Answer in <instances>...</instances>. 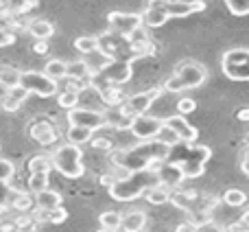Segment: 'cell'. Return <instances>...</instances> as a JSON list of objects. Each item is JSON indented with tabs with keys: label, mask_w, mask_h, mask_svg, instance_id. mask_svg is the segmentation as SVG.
<instances>
[{
	"label": "cell",
	"mask_w": 249,
	"mask_h": 232,
	"mask_svg": "<svg viewBox=\"0 0 249 232\" xmlns=\"http://www.w3.org/2000/svg\"><path fill=\"white\" fill-rule=\"evenodd\" d=\"M168 147H164L158 140H142L140 145L127 147V149H116L109 154V162L116 167V171H140L149 169L153 164L166 160Z\"/></svg>",
	"instance_id": "1"
},
{
	"label": "cell",
	"mask_w": 249,
	"mask_h": 232,
	"mask_svg": "<svg viewBox=\"0 0 249 232\" xmlns=\"http://www.w3.org/2000/svg\"><path fill=\"white\" fill-rule=\"evenodd\" d=\"M212 158L210 147L195 145V142H177L175 147H168L166 160L181 169L186 180L201 177L206 171V162Z\"/></svg>",
	"instance_id": "2"
},
{
	"label": "cell",
	"mask_w": 249,
	"mask_h": 232,
	"mask_svg": "<svg viewBox=\"0 0 249 232\" xmlns=\"http://www.w3.org/2000/svg\"><path fill=\"white\" fill-rule=\"evenodd\" d=\"M151 186H158V175H155L153 167L124 173L112 186H107V191L109 197L116 199V202H133L140 195H144Z\"/></svg>",
	"instance_id": "3"
},
{
	"label": "cell",
	"mask_w": 249,
	"mask_h": 232,
	"mask_svg": "<svg viewBox=\"0 0 249 232\" xmlns=\"http://www.w3.org/2000/svg\"><path fill=\"white\" fill-rule=\"evenodd\" d=\"M208 79V70L203 64L195 59H184L175 66V73L164 81L162 90L164 92H184V90H195V88L203 86Z\"/></svg>",
	"instance_id": "4"
},
{
	"label": "cell",
	"mask_w": 249,
	"mask_h": 232,
	"mask_svg": "<svg viewBox=\"0 0 249 232\" xmlns=\"http://www.w3.org/2000/svg\"><path fill=\"white\" fill-rule=\"evenodd\" d=\"M51 162H53V169L61 173V175L70 177V180H77L86 173V167H83V151L79 149L77 145H66L57 147V151L51 154Z\"/></svg>",
	"instance_id": "5"
},
{
	"label": "cell",
	"mask_w": 249,
	"mask_h": 232,
	"mask_svg": "<svg viewBox=\"0 0 249 232\" xmlns=\"http://www.w3.org/2000/svg\"><path fill=\"white\" fill-rule=\"evenodd\" d=\"M221 68L223 75L232 81H247L249 79V51L245 46L225 51L223 59H221Z\"/></svg>",
	"instance_id": "6"
},
{
	"label": "cell",
	"mask_w": 249,
	"mask_h": 232,
	"mask_svg": "<svg viewBox=\"0 0 249 232\" xmlns=\"http://www.w3.org/2000/svg\"><path fill=\"white\" fill-rule=\"evenodd\" d=\"M162 92H164L162 86H155V88H149V90H144V92H136V95H131V97H124V101L118 105V114L129 116V118L146 114V110L155 103V99L162 97Z\"/></svg>",
	"instance_id": "7"
},
{
	"label": "cell",
	"mask_w": 249,
	"mask_h": 232,
	"mask_svg": "<svg viewBox=\"0 0 249 232\" xmlns=\"http://www.w3.org/2000/svg\"><path fill=\"white\" fill-rule=\"evenodd\" d=\"M20 88L26 95H37V97H55L57 95V81L48 79L39 70H24L20 75Z\"/></svg>",
	"instance_id": "8"
},
{
	"label": "cell",
	"mask_w": 249,
	"mask_h": 232,
	"mask_svg": "<svg viewBox=\"0 0 249 232\" xmlns=\"http://www.w3.org/2000/svg\"><path fill=\"white\" fill-rule=\"evenodd\" d=\"M146 7H160L164 9L168 18H186L190 13L206 11L203 0H146Z\"/></svg>",
	"instance_id": "9"
},
{
	"label": "cell",
	"mask_w": 249,
	"mask_h": 232,
	"mask_svg": "<svg viewBox=\"0 0 249 232\" xmlns=\"http://www.w3.org/2000/svg\"><path fill=\"white\" fill-rule=\"evenodd\" d=\"M68 125H79V127H88L92 132L103 129L109 125V116L101 110H88V108H72L68 110Z\"/></svg>",
	"instance_id": "10"
},
{
	"label": "cell",
	"mask_w": 249,
	"mask_h": 232,
	"mask_svg": "<svg viewBox=\"0 0 249 232\" xmlns=\"http://www.w3.org/2000/svg\"><path fill=\"white\" fill-rule=\"evenodd\" d=\"M162 127H164V118H160V116L140 114V116H133L131 118L129 132L142 142V140H155V136L160 134Z\"/></svg>",
	"instance_id": "11"
},
{
	"label": "cell",
	"mask_w": 249,
	"mask_h": 232,
	"mask_svg": "<svg viewBox=\"0 0 249 232\" xmlns=\"http://www.w3.org/2000/svg\"><path fill=\"white\" fill-rule=\"evenodd\" d=\"M107 24H109V31H112V33L127 38L129 33H133L136 29L142 26V16L140 13H127V11H109Z\"/></svg>",
	"instance_id": "12"
},
{
	"label": "cell",
	"mask_w": 249,
	"mask_h": 232,
	"mask_svg": "<svg viewBox=\"0 0 249 232\" xmlns=\"http://www.w3.org/2000/svg\"><path fill=\"white\" fill-rule=\"evenodd\" d=\"M153 169H155V175H158V184L164 186V189H168V191L179 189L181 182L186 180L181 169L177 167V164L168 162V160H162V162L153 164Z\"/></svg>",
	"instance_id": "13"
},
{
	"label": "cell",
	"mask_w": 249,
	"mask_h": 232,
	"mask_svg": "<svg viewBox=\"0 0 249 232\" xmlns=\"http://www.w3.org/2000/svg\"><path fill=\"white\" fill-rule=\"evenodd\" d=\"M29 134H31V138H33L35 142H39V145H44V147L55 145L57 136H59V134H57V127L53 125V120H48V118L33 120L31 127H29Z\"/></svg>",
	"instance_id": "14"
},
{
	"label": "cell",
	"mask_w": 249,
	"mask_h": 232,
	"mask_svg": "<svg viewBox=\"0 0 249 232\" xmlns=\"http://www.w3.org/2000/svg\"><path fill=\"white\" fill-rule=\"evenodd\" d=\"M164 125L171 127L173 132L179 136V142H195L197 140V136H199L197 129L186 120V116H179V114L177 116H166V118H164Z\"/></svg>",
	"instance_id": "15"
},
{
	"label": "cell",
	"mask_w": 249,
	"mask_h": 232,
	"mask_svg": "<svg viewBox=\"0 0 249 232\" xmlns=\"http://www.w3.org/2000/svg\"><path fill=\"white\" fill-rule=\"evenodd\" d=\"M61 195L57 193V191L53 189H44L39 191V193L33 195V208H37V211H53V208H59L61 206Z\"/></svg>",
	"instance_id": "16"
},
{
	"label": "cell",
	"mask_w": 249,
	"mask_h": 232,
	"mask_svg": "<svg viewBox=\"0 0 249 232\" xmlns=\"http://www.w3.org/2000/svg\"><path fill=\"white\" fill-rule=\"evenodd\" d=\"M146 213L144 211H129L121 217V230L123 232H142L146 226Z\"/></svg>",
	"instance_id": "17"
},
{
	"label": "cell",
	"mask_w": 249,
	"mask_h": 232,
	"mask_svg": "<svg viewBox=\"0 0 249 232\" xmlns=\"http://www.w3.org/2000/svg\"><path fill=\"white\" fill-rule=\"evenodd\" d=\"M24 99H26V92L18 86V88H11V90H4V99L0 105H2L4 112H18L22 108V103H24Z\"/></svg>",
	"instance_id": "18"
},
{
	"label": "cell",
	"mask_w": 249,
	"mask_h": 232,
	"mask_svg": "<svg viewBox=\"0 0 249 232\" xmlns=\"http://www.w3.org/2000/svg\"><path fill=\"white\" fill-rule=\"evenodd\" d=\"M96 92L103 99V103L109 105V108H118L124 101V92L121 90V86H99Z\"/></svg>",
	"instance_id": "19"
},
{
	"label": "cell",
	"mask_w": 249,
	"mask_h": 232,
	"mask_svg": "<svg viewBox=\"0 0 249 232\" xmlns=\"http://www.w3.org/2000/svg\"><path fill=\"white\" fill-rule=\"evenodd\" d=\"M140 16H142V24L149 26V29H160V26H164L168 22V16L160 7H146L144 13H140Z\"/></svg>",
	"instance_id": "20"
},
{
	"label": "cell",
	"mask_w": 249,
	"mask_h": 232,
	"mask_svg": "<svg viewBox=\"0 0 249 232\" xmlns=\"http://www.w3.org/2000/svg\"><path fill=\"white\" fill-rule=\"evenodd\" d=\"M33 219H35V221H46V224L59 226V224H64V221L68 219V211H66L64 206L53 208V211H37V208H35Z\"/></svg>",
	"instance_id": "21"
},
{
	"label": "cell",
	"mask_w": 249,
	"mask_h": 232,
	"mask_svg": "<svg viewBox=\"0 0 249 232\" xmlns=\"http://www.w3.org/2000/svg\"><path fill=\"white\" fill-rule=\"evenodd\" d=\"M26 31H29L35 39H44V42H46L48 38H53L55 26H53L48 20H39V18H37V20H31L29 24H26Z\"/></svg>",
	"instance_id": "22"
},
{
	"label": "cell",
	"mask_w": 249,
	"mask_h": 232,
	"mask_svg": "<svg viewBox=\"0 0 249 232\" xmlns=\"http://www.w3.org/2000/svg\"><path fill=\"white\" fill-rule=\"evenodd\" d=\"M66 77L88 83L92 79V70H90V66L86 64V59H77V61H70L68 64V73H66Z\"/></svg>",
	"instance_id": "23"
},
{
	"label": "cell",
	"mask_w": 249,
	"mask_h": 232,
	"mask_svg": "<svg viewBox=\"0 0 249 232\" xmlns=\"http://www.w3.org/2000/svg\"><path fill=\"white\" fill-rule=\"evenodd\" d=\"M66 73H68V61L64 59H48L46 66H44V75L53 81H61L66 79Z\"/></svg>",
	"instance_id": "24"
},
{
	"label": "cell",
	"mask_w": 249,
	"mask_h": 232,
	"mask_svg": "<svg viewBox=\"0 0 249 232\" xmlns=\"http://www.w3.org/2000/svg\"><path fill=\"white\" fill-rule=\"evenodd\" d=\"M20 75L22 70L13 68V66H0V88L11 90V88L20 86Z\"/></svg>",
	"instance_id": "25"
},
{
	"label": "cell",
	"mask_w": 249,
	"mask_h": 232,
	"mask_svg": "<svg viewBox=\"0 0 249 232\" xmlns=\"http://www.w3.org/2000/svg\"><path fill=\"white\" fill-rule=\"evenodd\" d=\"M92 129H88V127H79V125H70L68 127V132H66V136H68V142L70 145H86V142H90L92 140Z\"/></svg>",
	"instance_id": "26"
},
{
	"label": "cell",
	"mask_w": 249,
	"mask_h": 232,
	"mask_svg": "<svg viewBox=\"0 0 249 232\" xmlns=\"http://www.w3.org/2000/svg\"><path fill=\"white\" fill-rule=\"evenodd\" d=\"M33 206V195L22 193V191H16V195L11 197V204H9V208H13L16 213H31Z\"/></svg>",
	"instance_id": "27"
},
{
	"label": "cell",
	"mask_w": 249,
	"mask_h": 232,
	"mask_svg": "<svg viewBox=\"0 0 249 232\" xmlns=\"http://www.w3.org/2000/svg\"><path fill=\"white\" fill-rule=\"evenodd\" d=\"M171 193L173 191H168V189H164V186H151L149 191H146V202L149 204H153V206H162V204H168L171 202Z\"/></svg>",
	"instance_id": "28"
},
{
	"label": "cell",
	"mask_w": 249,
	"mask_h": 232,
	"mask_svg": "<svg viewBox=\"0 0 249 232\" xmlns=\"http://www.w3.org/2000/svg\"><path fill=\"white\" fill-rule=\"evenodd\" d=\"M29 171H31V173H51V171H53L51 155H46V154L33 155V158L29 160Z\"/></svg>",
	"instance_id": "29"
},
{
	"label": "cell",
	"mask_w": 249,
	"mask_h": 232,
	"mask_svg": "<svg viewBox=\"0 0 249 232\" xmlns=\"http://www.w3.org/2000/svg\"><path fill=\"white\" fill-rule=\"evenodd\" d=\"M221 199H223V204H228V206H232V208H241V206H245L247 195H245V191H241V189H228Z\"/></svg>",
	"instance_id": "30"
},
{
	"label": "cell",
	"mask_w": 249,
	"mask_h": 232,
	"mask_svg": "<svg viewBox=\"0 0 249 232\" xmlns=\"http://www.w3.org/2000/svg\"><path fill=\"white\" fill-rule=\"evenodd\" d=\"M35 7H39V0H11L9 2V13L11 16H24V13L33 11Z\"/></svg>",
	"instance_id": "31"
},
{
	"label": "cell",
	"mask_w": 249,
	"mask_h": 232,
	"mask_svg": "<svg viewBox=\"0 0 249 232\" xmlns=\"http://www.w3.org/2000/svg\"><path fill=\"white\" fill-rule=\"evenodd\" d=\"M96 46H99V39H96V35H81V38L74 39V48H77L79 53H83V55H90V53H94Z\"/></svg>",
	"instance_id": "32"
},
{
	"label": "cell",
	"mask_w": 249,
	"mask_h": 232,
	"mask_svg": "<svg viewBox=\"0 0 249 232\" xmlns=\"http://www.w3.org/2000/svg\"><path fill=\"white\" fill-rule=\"evenodd\" d=\"M121 213H116V211H105V213H101V217H99V224H101V228H109V230H121Z\"/></svg>",
	"instance_id": "33"
},
{
	"label": "cell",
	"mask_w": 249,
	"mask_h": 232,
	"mask_svg": "<svg viewBox=\"0 0 249 232\" xmlns=\"http://www.w3.org/2000/svg\"><path fill=\"white\" fill-rule=\"evenodd\" d=\"M79 97L81 95H77V92H72V90H64L57 97V103H59V108H64L66 112H68V110H72V108H79Z\"/></svg>",
	"instance_id": "34"
},
{
	"label": "cell",
	"mask_w": 249,
	"mask_h": 232,
	"mask_svg": "<svg viewBox=\"0 0 249 232\" xmlns=\"http://www.w3.org/2000/svg\"><path fill=\"white\" fill-rule=\"evenodd\" d=\"M48 189V173H31L29 177V191L31 193H39V191Z\"/></svg>",
	"instance_id": "35"
},
{
	"label": "cell",
	"mask_w": 249,
	"mask_h": 232,
	"mask_svg": "<svg viewBox=\"0 0 249 232\" xmlns=\"http://www.w3.org/2000/svg\"><path fill=\"white\" fill-rule=\"evenodd\" d=\"M155 140H158V142H162L164 147H175L177 142H179V136H177V134L173 132L171 127H166V125H164V127L160 129V134H158V136H155Z\"/></svg>",
	"instance_id": "36"
},
{
	"label": "cell",
	"mask_w": 249,
	"mask_h": 232,
	"mask_svg": "<svg viewBox=\"0 0 249 232\" xmlns=\"http://www.w3.org/2000/svg\"><path fill=\"white\" fill-rule=\"evenodd\" d=\"M225 7L230 9V13L232 16H247L249 13V0H225Z\"/></svg>",
	"instance_id": "37"
},
{
	"label": "cell",
	"mask_w": 249,
	"mask_h": 232,
	"mask_svg": "<svg viewBox=\"0 0 249 232\" xmlns=\"http://www.w3.org/2000/svg\"><path fill=\"white\" fill-rule=\"evenodd\" d=\"M18 189H13L7 180H0V208H9L11 204V197L16 195Z\"/></svg>",
	"instance_id": "38"
},
{
	"label": "cell",
	"mask_w": 249,
	"mask_h": 232,
	"mask_svg": "<svg viewBox=\"0 0 249 232\" xmlns=\"http://www.w3.org/2000/svg\"><path fill=\"white\" fill-rule=\"evenodd\" d=\"M195 110H197V101L190 99V97H181V99L177 101V114L179 116H188V114H193Z\"/></svg>",
	"instance_id": "39"
},
{
	"label": "cell",
	"mask_w": 249,
	"mask_h": 232,
	"mask_svg": "<svg viewBox=\"0 0 249 232\" xmlns=\"http://www.w3.org/2000/svg\"><path fill=\"white\" fill-rule=\"evenodd\" d=\"M33 224H35V219L31 215H26V213H18V215L13 217V226H16V230L24 232L26 228H31Z\"/></svg>",
	"instance_id": "40"
},
{
	"label": "cell",
	"mask_w": 249,
	"mask_h": 232,
	"mask_svg": "<svg viewBox=\"0 0 249 232\" xmlns=\"http://www.w3.org/2000/svg\"><path fill=\"white\" fill-rule=\"evenodd\" d=\"M16 31H11L9 26H0V48L4 46H13L16 44Z\"/></svg>",
	"instance_id": "41"
},
{
	"label": "cell",
	"mask_w": 249,
	"mask_h": 232,
	"mask_svg": "<svg viewBox=\"0 0 249 232\" xmlns=\"http://www.w3.org/2000/svg\"><path fill=\"white\" fill-rule=\"evenodd\" d=\"M195 232H225V226H221L219 221L206 219V221H201L199 226H195Z\"/></svg>",
	"instance_id": "42"
},
{
	"label": "cell",
	"mask_w": 249,
	"mask_h": 232,
	"mask_svg": "<svg viewBox=\"0 0 249 232\" xmlns=\"http://www.w3.org/2000/svg\"><path fill=\"white\" fill-rule=\"evenodd\" d=\"M13 173H16V167H13L11 160L0 158V180H7L9 182L13 177Z\"/></svg>",
	"instance_id": "43"
},
{
	"label": "cell",
	"mask_w": 249,
	"mask_h": 232,
	"mask_svg": "<svg viewBox=\"0 0 249 232\" xmlns=\"http://www.w3.org/2000/svg\"><path fill=\"white\" fill-rule=\"evenodd\" d=\"M92 147L99 151H112V140L109 138H92Z\"/></svg>",
	"instance_id": "44"
},
{
	"label": "cell",
	"mask_w": 249,
	"mask_h": 232,
	"mask_svg": "<svg viewBox=\"0 0 249 232\" xmlns=\"http://www.w3.org/2000/svg\"><path fill=\"white\" fill-rule=\"evenodd\" d=\"M225 232H249V228H247V224H245V221H241V219H238L236 224L228 226V228H225Z\"/></svg>",
	"instance_id": "45"
},
{
	"label": "cell",
	"mask_w": 249,
	"mask_h": 232,
	"mask_svg": "<svg viewBox=\"0 0 249 232\" xmlns=\"http://www.w3.org/2000/svg\"><path fill=\"white\" fill-rule=\"evenodd\" d=\"M33 51L37 53V55H46V53H48V44L44 42V39H35V44H33Z\"/></svg>",
	"instance_id": "46"
},
{
	"label": "cell",
	"mask_w": 249,
	"mask_h": 232,
	"mask_svg": "<svg viewBox=\"0 0 249 232\" xmlns=\"http://www.w3.org/2000/svg\"><path fill=\"white\" fill-rule=\"evenodd\" d=\"M195 226H197L195 221H184V224L177 226L175 232H195Z\"/></svg>",
	"instance_id": "47"
},
{
	"label": "cell",
	"mask_w": 249,
	"mask_h": 232,
	"mask_svg": "<svg viewBox=\"0 0 249 232\" xmlns=\"http://www.w3.org/2000/svg\"><path fill=\"white\" fill-rule=\"evenodd\" d=\"M241 171H243V175H249V169H247V151L243 149V154H241Z\"/></svg>",
	"instance_id": "48"
},
{
	"label": "cell",
	"mask_w": 249,
	"mask_h": 232,
	"mask_svg": "<svg viewBox=\"0 0 249 232\" xmlns=\"http://www.w3.org/2000/svg\"><path fill=\"white\" fill-rule=\"evenodd\" d=\"M236 118H238V120H243V123H245V120H249V108H241V110H238Z\"/></svg>",
	"instance_id": "49"
},
{
	"label": "cell",
	"mask_w": 249,
	"mask_h": 232,
	"mask_svg": "<svg viewBox=\"0 0 249 232\" xmlns=\"http://www.w3.org/2000/svg\"><path fill=\"white\" fill-rule=\"evenodd\" d=\"M96 232H118V230H109V228H101V230H96Z\"/></svg>",
	"instance_id": "50"
},
{
	"label": "cell",
	"mask_w": 249,
	"mask_h": 232,
	"mask_svg": "<svg viewBox=\"0 0 249 232\" xmlns=\"http://www.w3.org/2000/svg\"><path fill=\"white\" fill-rule=\"evenodd\" d=\"M0 7H2V0H0Z\"/></svg>",
	"instance_id": "51"
}]
</instances>
